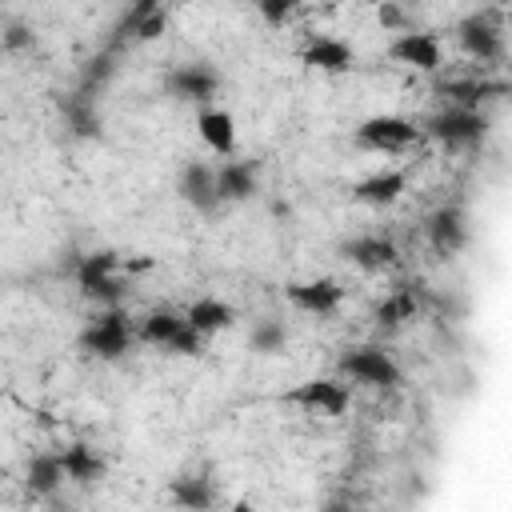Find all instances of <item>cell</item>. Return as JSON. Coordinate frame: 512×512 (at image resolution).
<instances>
[{"label": "cell", "mask_w": 512, "mask_h": 512, "mask_svg": "<svg viewBox=\"0 0 512 512\" xmlns=\"http://www.w3.org/2000/svg\"><path fill=\"white\" fill-rule=\"evenodd\" d=\"M284 296H288V304H292V308H300V312L328 316V312H336V308H340L344 288H340L336 280H328V276H316V280H296V284H288V288H284Z\"/></svg>", "instance_id": "10"}, {"label": "cell", "mask_w": 512, "mask_h": 512, "mask_svg": "<svg viewBox=\"0 0 512 512\" xmlns=\"http://www.w3.org/2000/svg\"><path fill=\"white\" fill-rule=\"evenodd\" d=\"M184 316H188V324H192V328H200L204 336H216V332L232 328L236 308H232V304H224V300H216V296H200V300H192V304L184 308Z\"/></svg>", "instance_id": "19"}, {"label": "cell", "mask_w": 512, "mask_h": 512, "mask_svg": "<svg viewBox=\"0 0 512 512\" xmlns=\"http://www.w3.org/2000/svg\"><path fill=\"white\" fill-rule=\"evenodd\" d=\"M176 192H180L196 212H216V208L224 204V200H220V188H216V168H208V164H200V160H192V164L180 168Z\"/></svg>", "instance_id": "12"}, {"label": "cell", "mask_w": 512, "mask_h": 512, "mask_svg": "<svg viewBox=\"0 0 512 512\" xmlns=\"http://www.w3.org/2000/svg\"><path fill=\"white\" fill-rule=\"evenodd\" d=\"M64 460H60V452H40V456H32L28 460V488H32V496H52L60 484H64Z\"/></svg>", "instance_id": "22"}, {"label": "cell", "mask_w": 512, "mask_h": 512, "mask_svg": "<svg viewBox=\"0 0 512 512\" xmlns=\"http://www.w3.org/2000/svg\"><path fill=\"white\" fill-rule=\"evenodd\" d=\"M112 72H116V52H112V48H104V52H96V56L80 68L76 88H80V92H88V96H96V92L112 80Z\"/></svg>", "instance_id": "26"}, {"label": "cell", "mask_w": 512, "mask_h": 512, "mask_svg": "<svg viewBox=\"0 0 512 512\" xmlns=\"http://www.w3.org/2000/svg\"><path fill=\"white\" fill-rule=\"evenodd\" d=\"M352 48L336 36H316L308 48H304V64L308 68H320V72H348L352 68Z\"/></svg>", "instance_id": "20"}, {"label": "cell", "mask_w": 512, "mask_h": 512, "mask_svg": "<svg viewBox=\"0 0 512 512\" xmlns=\"http://www.w3.org/2000/svg\"><path fill=\"white\" fill-rule=\"evenodd\" d=\"M60 116H64V124H68L72 136H80V140L100 136V112H96V100L88 92L76 88V92L60 96Z\"/></svg>", "instance_id": "15"}, {"label": "cell", "mask_w": 512, "mask_h": 512, "mask_svg": "<svg viewBox=\"0 0 512 512\" xmlns=\"http://www.w3.org/2000/svg\"><path fill=\"white\" fill-rule=\"evenodd\" d=\"M356 268H364V272H384V268H392L396 260H400V252H396V244L384 236V232H364V236H352L344 248H340Z\"/></svg>", "instance_id": "13"}, {"label": "cell", "mask_w": 512, "mask_h": 512, "mask_svg": "<svg viewBox=\"0 0 512 512\" xmlns=\"http://www.w3.org/2000/svg\"><path fill=\"white\" fill-rule=\"evenodd\" d=\"M76 288L80 296L96 300V304H108L116 308L124 300V280H120V256L100 248V252H88L80 264H76Z\"/></svg>", "instance_id": "2"}, {"label": "cell", "mask_w": 512, "mask_h": 512, "mask_svg": "<svg viewBox=\"0 0 512 512\" xmlns=\"http://www.w3.org/2000/svg\"><path fill=\"white\" fill-rule=\"evenodd\" d=\"M256 12L264 16V24L280 28V24H288V20H292V12H296V0H256Z\"/></svg>", "instance_id": "28"}, {"label": "cell", "mask_w": 512, "mask_h": 512, "mask_svg": "<svg viewBox=\"0 0 512 512\" xmlns=\"http://www.w3.org/2000/svg\"><path fill=\"white\" fill-rule=\"evenodd\" d=\"M248 344H252V352H260V356H276V352L288 344V328H284L280 320L264 316V320H256V324H252Z\"/></svg>", "instance_id": "27"}, {"label": "cell", "mask_w": 512, "mask_h": 512, "mask_svg": "<svg viewBox=\"0 0 512 512\" xmlns=\"http://www.w3.org/2000/svg\"><path fill=\"white\" fill-rule=\"evenodd\" d=\"M420 132H428V136H432L440 148H448V152H468V148H476V144L488 136V120H484L480 108L444 104V108H436V112L424 120Z\"/></svg>", "instance_id": "1"}, {"label": "cell", "mask_w": 512, "mask_h": 512, "mask_svg": "<svg viewBox=\"0 0 512 512\" xmlns=\"http://www.w3.org/2000/svg\"><path fill=\"white\" fill-rule=\"evenodd\" d=\"M420 140V128L404 116H368L356 128V144L368 152H404Z\"/></svg>", "instance_id": "5"}, {"label": "cell", "mask_w": 512, "mask_h": 512, "mask_svg": "<svg viewBox=\"0 0 512 512\" xmlns=\"http://www.w3.org/2000/svg\"><path fill=\"white\" fill-rule=\"evenodd\" d=\"M132 320L120 312V304L116 308H108V312H100V316H92L88 324H84V332H80V352H88V356H96V360H116V356H124L128 348H132Z\"/></svg>", "instance_id": "3"}, {"label": "cell", "mask_w": 512, "mask_h": 512, "mask_svg": "<svg viewBox=\"0 0 512 512\" xmlns=\"http://www.w3.org/2000/svg\"><path fill=\"white\" fill-rule=\"evenodd\" d=\"M124 4H132V0H124Z\"/></svg>", "instance_id": "31"}, {"label": "cell", "mask_w": 512, "mask_h": 512, "mask_svg": "<svg viewBox=\"0 0 512 512\" xmlns=\"http://www.w3.org/2000/svg\"><path fill=\"white\" fill-rule=\"evenodd\" d=\"M416 312H420V300H416V292H412V288H396L392 296H384V300L376 304L372 320H376L384 332H392V328H400V324L416 320Z\"/></svg>", "instance_id": "21"}, {"label": "cell", "mask_w": 512, "mask_h": 512, "mask_svg": "<svg viewBox=\"0 0 512 512\" xmlns=\"http://www.w3.org/2000/svg\"><path fill=\"white\" fill-rule=\"evenodd\" d=\"M164 92L180 104H212L220 92V76L208 64H180L164 76Z\"/></svg>", "instance_id": "6"}, {"label": "cell", "mask_w": 512, "mask_h": 512, "mask_svg": "<svg viewBox=\"0 0 512 512\" xmlns=\"http://www.w3.org/2000/svg\"><path fill=\"white\" fill-rule=\"evenodd\" d=\"M388 56L396 64H408L416 72H436L444 52H440V40L432 32H400L392 44H388Z\"/></svg>", "instance_id": "11"}, {"label": "cell", "mask_w": 512, "mask_h": 512, "mask_svg": "<svg viewBox=\"0 0 512 512\" xmlns=\"http://www.w3.org/2000/svg\"><path fill=\"white\" fill-rule=\"evenodd\" d=\"M288 404L308 408V412H324V416H340L348 408V388H344V380L316 376V380H304L300 388H292Z\"/></svg>", "instance_id": "8"}, {"label": "cell", "mask_w": 512, "mask_h": 512, "mask_svg": "<svg viewBox=\"0 0 512 512\" xmlns=\"http://www.w3.org/2000/svg\"><path fill=\"white\" fill-rule=\"evenodd\" d=\"M400 20H404L400 8H396L392 0H384V4H380V24H384V28H400Z\"/></svg>", "instance_id": "30"}, {"label": "cell", "mask_w": 512, "mask_h": 512, "mask_svg": "<svg viewBox=\"0 0 512 512\" xmlns=\"http://www.w3.org/2000/svg\"><path fill=\"white\" fill-rule=\"evenodd\" d=\"M216 188H220V200L224 204H240L256 192V168L244 164V160H224L216 168Z\"/></svg>", "instance_id": "18"}, {"label": "cell", "mask_w": 512, "mask_h": 512, "mask_svg": "<svg viewBox=\"0 0 512 512\" xmlns=\"http://www.w3.org/2000/svg\"><path fill=\"white\" fill-rule=\"evenodd\" d=\"M60 460H64L68 480H76V484H96V480L104 476V460H100L96 448H88V444H68V448L60 452Z\"/></svg>", "instance_id": "23"}, {"label": "cell", "mask_w": 512, "mask_h": 512, "mask_svg": "<svg viewBox=\"0 0 512 512\" xmlns=\"http://www.w3.org/2000/svg\"><path fill=\"white\" fill-rule=\"evenodd\" d=\"M340 372L356 384H368V388H396L400 384V364L384 352V348H372V344H360V348H348L340 356Z\"/></svg>", "instance_id": "4"}, {"label": "cell", "mask_w": 512, "mask_h": 512, "mask_svg": "<svg viewBox=\"0 0 512 512\" xmlns=\"http://www.w3.org/2000/svg\"><path fill=\"white\" fill-rule=\"evenodd\" d=\"M400 196H404V172H396V168L372 172V176H364V180L352 188V200H360V204H368V208H388V204H396Z\"/></svg>", "instance_id": "16"}, {"label": "cell", "mask_w": 512, "mask_h": 512, "mask_svg": "<svg viewBox=\"0 0 512 512\" xmlns=\"http://www.w3.org/2000/svg\"><path fill=\"white\" fill-rule=\"evenodd\" d=\"M196 132H200V140H204L212 152H220V156H228V152L236 148V120H232L224 108H204V112L196 116Z\"/></svg>", "instance_id": "17"}, {"label": "cell", "mask_w": 512, "mask_h": 512, "mask_svg": "<svg viewBox=\"0 0 512 512\" xmlns=\"http://www.w3.org/2000/svg\"><path fill=\"white\" fill-rule=\"evenodd\" d=\"M456 40H460L464 56H472V60H480V64H492V60L504 56V36H500V28H496L488 16H468V20H460V24H456Z\"/></svg>", "instance_id": "9"}, {"label": "cell", "mask_w": 512, "mask_h": 512, "mask_svg": "<svg viewBox=\"0 0 512 512\" xmlns=\"http://www.w3.org/2000/svg\"><path fill=\"white\" fill-rule=\"evenodd\" d=\"M424 236H428L432 252L456 256V252L468 244V216H464V208H460V204H440L436 212H428Z\"/></svg>", "instance_id": "7"}, {"label": "cell", "mask_w": 512, "mask_h": 512, "mask_svg": "<svg viewBox=\"0 0 512 512\" xmlns=\"http://www.w3.org/2000/svg\"><path fill=\"white\" fill-rule=\"evenodd\" d=\"M4 48L8 52H28L32 48V28L20 24V20H8L4 24Z\"/></svg>", "instance_id": "29"}, {"label": "cell", "mask_w": 512, "mask_h": 512, "mask_svg": "<svg viewBox=\"0 0 512 512\" xmlns=\"http://www.w3.org/2000/svg\"><path fill=\"white\" fill-rule=\"evenodd\" d=\"M448 104H460V108H480L484 100L492 96H508L512 84H496V80H484V76H456V80H444L436 88Z\"/></svg>", "instance_id": "14"}, {"label": "cell", "mask_w": 512, "mask_h": 512, "mask_svg": "<svg viewBox=\"0 0 512 512\" xmlns=\"http://www.w3.org/2000/svg\"><path fill=\"white\" fill-rule=\"evenodd\" d=\"M168 496H172V504H180V508H212L216 504V492H212V480H204V476H176L172 480V488H168Z\"/></svg>", "instance_id": "24"}, {"label": "cell", "mask_w": 512, "mask_h": 512, "mask_svg": "<svg viewBox=\"0 0 512 512\" xmlns=\"http://www.w3.org/2000/svg\"><path fill=\"white\" fill-rule=\"evenodd\" d=\"M184 324H188V316H176V312H168V308H156V312H148V316L140 320V340L168 348Z\"/></svg>", "instance_id": "25"}]
</instances>
